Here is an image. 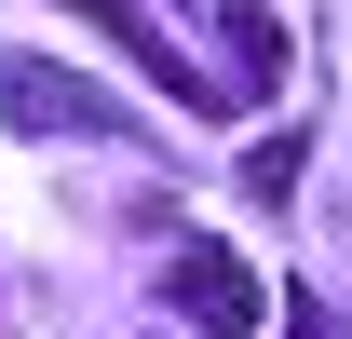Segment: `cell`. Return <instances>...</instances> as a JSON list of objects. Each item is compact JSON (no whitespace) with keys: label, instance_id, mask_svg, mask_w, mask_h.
<instances>
[{"label":"cell","instance_id":"2","mask_svg":"<svg viewBox=\"0 0 352 339\" xmlns=\"http://www.w3.org/2000/svg\"><path fill=\"white\" fill-rule=\"evenodd\" d=\"M0 123L14 136H122V95H95L82 68H41V54H0Z\"/></svg>","mask_w":352,"mask_h":339},{"label":"cell","instance_id":"5","mask_svg":"<svg viewBox=\"0 0 352 339\" xmlns=\"http://www.w3.org/2000/svg\"><path fill=\"white\" fill-rule=\"evenodd\" d=\"M244 190L285 204V190H298V136H258V150H244Z\"/></svg>","mask_w":352,"mask_h":339},{"label":"cell","instance_id":"6","mask_svg":"<svg viewBox=\"0 0 352 339\" xmlns=\"http://www.w3.org/2000/svg\"><path fill=\"white\" fill-rule=\"evenodd\" d=\"M271 339H352V326H325V312H285V326H271Z\"/></svg>","mask_w":352,"mask_h":339},{"label":"cell","instance_id":"4","mask_svg":"<svg viewBox=\"0 0 352 339\" xmlns=\"http://www.w3.org/2000/svg\"><path fill=\"white\" fill-rule=\"evenodd\" d=\"M230 54H244V82H285V28H271V14H258V0H230Z\"/></svg>","mask_w":352,"mask_h":339},{"label":"cell","instance_id":"3","mask_svg":"<svg viewBox=\"0 0 352 339\" xmlns=\"http://www.w3.org/2000/svg\"><path fill=\"white\" fill-rule=\"evenodd\" d=\"M68 14H82V28H109V41H122L135 68L176 95V109H230V95H217V68H190V54L163 41V14H149V0H68Z\"/></svg>","mask_w":352,"mask_h":339},{"label":"cell","instance_id":"1","mask_svg":"<svg viewBox=\"0 0 352 339\" xmlns=\"http://www.w3.org/2000/svg\"><path fill=\"white\" fill-rule=\"evenodd\" d=\"M163 312L204 339H271V298H258V258H230L217 231H190V245H163Z\"/></svg>","mask_w":352,"mask_h":339}]
</instances>
